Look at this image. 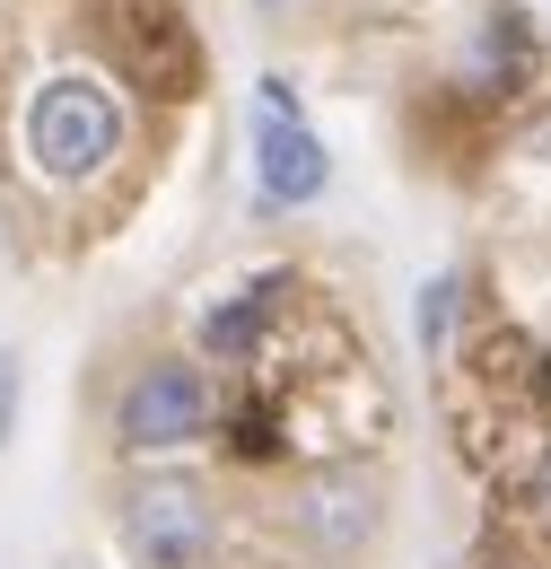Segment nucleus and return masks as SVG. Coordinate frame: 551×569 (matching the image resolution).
Instances as JSON below:
<instances>
[{"mask_svg":"<svg viewBox=\"0 0 551 569\" xmlns=\"http://www.w3.org/2000/svg\"><path fill=\"white\" fill-rule=\"evenodd\" d=\"M114 149H123V114H114V97L88 71H62V79H44V88L27 97V158H36L44 176L79 184V176H97Z\"/></svg>","mask_w":551,"mask_h":569,"instance_id":"obj_1","label":"nucleus"},{"mask_svg":"<svg viewBox=\"0 0 551 569\" xmlns=\"http://www.w3.org/2000/svg\"><path fill=\"white\" fill-rule=\"evenodd\" d=\"M210 429V377L193 359H140L114 395V447L132 456H167V447H193Z\"/></svg>","mask_w":551,"mask_h":569,"instance_id":"obj_2","label":"nucleus"},{"mask_svg":"<svg viewBox=\"0 0 551 569\" xmlns=\"http://www.w3.org/2000/svg\"><path fill=\"white\" fill-rule=\"evenodd\" d=\"M123 552L140 569H210L219 517L193 482H132L123 491Z\"/></svg>","mask_w":551,"mask_h":569,"instance_id":"obj_3","label":"nucleus"},{"mask_svg":"<svg viewBox=\"0 0 551 569\" xmlns=\"http://www.w3.org/2000/svg\"><path fill=\"white\" fill-rule=\"evenodd\" d=\"M324 176H333V158H324V141L307 132V123H254V184L272 193L280 211H298V202H315L324 193Z\"/></svg>","mask_w":551,"mask_h":569,"instance_id":"obj_4","label":"nucleus"},{"mask_svg":"<svg viewBox=\"0 0 551 569\" xmlns=\"http://www.w3.org/2000/svg\"><path fill=\"white\" fill-rule=\"evenodd\" d=\"M368 526H377V482H315L307 491V535L315 543H368Z\"/></svg>","mask_w":551,"mask_h":569,"instance_id":"obj_5","label":"nucleus"},{"mask_svg":"<svg viewBox=\"0 0 551 569\" xmlns=\"http://www.w3.org/2000/svg\"><path fill=\"white\" fill-rule=\"evenodd\" d=\"M254 333H263V298H254V289H246V298H237V307H219V316H210L202 325V342L219 359H237L246 351V342H254Z\"/></svg>","mask_w":551,"mask_h":569,"instance_id":"obj_6","label":"nucleus"},{"mask_svg":"<svg viewBox=\"0 0 551 569\" xmlns=\"http://www.w3.org/2000/svg\"><path fill=\"white\" fill-rule=\"evenodd\" d=\"M517 508H525L534 526H551V438L534 447V465H525V482H517Z\"/></svg>","mask_w":551,"mask_h":569,"instance_id":"obj_7","label":"nucleus"},{"mask_svg":"<svg viewBox=\"0 0 551 569\" xmlns=\"http://www.w3.org/2000/svg\"><path fill=\"white\" fill-rule=\"evenodd\" d=\"M9 429H18V351H0V447H9Z\"/></svg>","mask_w":551,"mask_h":569,"instance_id":"obj_8","label":"nucleus"},{"mask_svg":"<svg viewBox=\"0 0 551 569\" xmlns=\"http://www.w3.org/2000/svg\"><path fill=\"white\" fill-rule=\"evenodd\" d=\"M447 298H455V281H429V298H420V333H429V342L447 333Z\"/></svg>","mask_w":551,"mask_h":569,"instance_id":"obj_9","label":"nucleus"}]
</instances>
